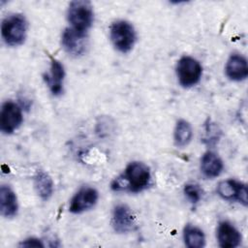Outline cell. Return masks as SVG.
I'll return each instance as SVG.
<instances>
[{"mask_svg": "<svg viewBox=\"0 0 248 248\" xmlns=\"http://www.w3.org/2000/svg\"><path fill=\"white\" fill-rule=\"evenodd\" d=\"M110 41L119 52H129L137 41V33L134 26L127 20L119 19L111 23L109 27Z\"/></svg>", "mask_w": 248, "mask_h": 248, "instance_id": "277c9868", "label": "cell"}, {"mask_svg": "<svg viewBox=\"0 0 248 248\" xmlns=\"http://www.w3.org/2000/svg\"><path fill=\"white\" fill-rule=\"evenodd\" d=\"M218 195L225 201L237 202L244 206L248 202L247 187L244 183L234 179H226L219 182L217 186Z\"/></svg>", "mask_w": 248, "mask_h": 248, "instance_id": "52a82bcc", "label": "cell"}, {"mask_svg": "<svg viewBox=\"0 0 248 248\" xmlns=\"http://www.w3.org/2000/svg\"><path fill=\"white\" fill-rule=\"evenodd\" d=\"M18 210V203L16 193L8 185L0 187V211L1 215L11 218L16 215Z\"/></svg>", "mask_w": 248, "mask_h": 248, "instance_id": "5bb4252c", "label": "cell"}, {"mask_svg": "<svg viewBox=\"0 0 248 248\" xmlns=\"http://www.w3.org/2000/svg\"><path fill=\"white\" fill-rule=\"evenodd\" d=\"M219 246L222 248L237 247L242 239L239 231L229 221H221L216 232Z\"/></svg>", "mask_w": 248, "mask_h": 248, "instance_id": "8fae6325", "label": "cell"}, {"mask_svg": "<svg viewBox=\"0 0 248 248\" xmlns=\"http://www.w3.org/2000/svg\"><path fill=\"white\" fill-rule=\"evenodd\" d=\"M65 78L64 66L60 61L51 58L49 72L45 75L44 78L47 84L50 92L54 96H59L63 92V82Z\"/></svg>", "mask_w": 248, "mask_h": 248, "instance_id": "4fadbf2b", "label": "cell"}, {"mask_svg": "<svg viewBox=\"0 0 248 248\" xmlns=\"http://www.w3.org/2000/svg\"><path fill=\"white\" fill-rule=\"evenodd\" d=\"M34 188L43 201H47L53 194V181L45 170H38L34 175Z\"/></svg>", "mask_w": 248, "mask_h": 248, "instance_id": "2e32d148", "label": "cell"}, {"mask_svg": "<svg viewBox=\"0 0 248 248\" xmlns=\"http://www.w3.org/2000/svg\"><path fill=\"white\" fill-rule=\"evenodd\" d=\"M183 192L192 203L199 202L203 195V190L197 183H187L183 188Z\"/></svg>", "mask_w": 248, "mask_h": 248, "instance_id": "d6986e66", "label": "cell"}, {"mask_svg": "<svg viewBox=\"0 0 248 248\" xmlns=\"http://www.w3.org/2000/svg\"><path fill=\"white\" fill-rule=\"evenodd\" d=\"M175 72L179 84L182 87L189 88L200 81L202 75V67L194 57L185 55L177 61Z\"/></svg>", "mask_w": 248, "mask_h": 248, "instance_id": "5b68a950", "label": "cell"}, {"mask_svg": "<svg viewBox=\"0 0 248 248\" xmlns=\"http://www.w3.org/2000/svg\"><path fill=\"white\" fill-rule=\"evenodd\" d=\"M23 120L20 107L13 101L5 102L0 111V129L4 134H13L19 128Z\"/></svg>", "mask_w": 248, "mask_h": 248, "instance_id": "8992f818", "label": "cell"}, {"mask_svg": "<svg viewBox=\"0 0 248 248\" xmlns=\"http://www.w3.org/2000/svg\"><path fill=\"white\" fill-rule=\"evenodd\" d=\"M226 76L232 81H242L248 76V65L246 58L239 54L233 53L227 60L225 66Z\"/></svg>", "mask_w": 248, "mask_h": 248, "instance_id": "7c38bea8", "label": "cell"}, {"mask_svg": "<svg viewBox=\"0 0 248 248\" xmlns=\"http://www.w3.org/2000/svg\"><path fill=\"white\" fill-rule=\"evenodd\" d=\"M204 133L205 136L203 138V140L205 143L211 145V144H215L218 140L220 139V135H221V131L219 129V127L215 124L210 122V120H208L207 123H205V128H204Z\"/></svg>", "mask_w": 248, "mask_h": 248, "instance_id": "ffe728a7", "label": "cell"}, {"mask_svg": "<svg viewBox=\"0 0 248 248\" xmlns=\"http://www.w3.org/2000/svg\"><path fill=\"white\" fill-rule=\"evenodd\" d=\"M192 137L193 130L191 124L184 119H179L176 122L173 131L174 144L177 147H185L191 142Z\"/></svg>", "mask_w": 248, "mask_h": 248, "instance_id": "e0dca14e", "label": "cell"}, {"mask_svg": "<svg viewBox=\"0 0 248 248\" xmlns=\"http://www.w3.org/2000/svg\"><path fill=\"white\" fill-rule=\"evenodd\" d=\"M99 199L98 191L89 186L81 187L72 198L69 205V211L74 214H79L94 207Z\"/></svg>", "mask_w": 248, "mask_h": 248, "instance_id": "ba28073f", "label": "cell"}, {"mask_svg": "<svg viewBox=\"0 0 248 248\" xmlns=\"http://www.w3.org/2000/svg\"><path fill=\"white\" fill-rule=\"evenodd\" d=\"M67 19L72 29L86 34L94 20L92 5L88 1L71 2L67 10Z\"/></svg>", "mask_w": 248, "mask_h": 248, "instance_id": "3957f363", "label": "cell"}, {"mask_svg": "<svg viewBox=\"0 0 248 248\" xmlns=\"http://www.w3.org/2000/svg\"><path fill=\"white\" fill-rule=\"evenodd\" d=\"M21 247H44V243L42 242L41 239L36 238V237H29L21 241L19 244Z\"/></svg>", "mask_w": 248, "mask_h": 248, "instance_id": "44dd1931", "label": "cell"}, {"mask_svg": "<svg viewBox=\"0 0 248 248\" xmlns=\"http://www.w3.org/2000/svg\"><path fill=\"white\" fill-rule=\"evenodd\" d=\"M61 44L68 54L74 57H78L86 51L87 36L86 34L78 32L71 27H68L62 33Z\"/></svg>", "mask_w": 248, "mask_h": 248, "instance_id": "9c48e42d", "label": "cell"}, {"mask_svg": "<svg viewBox=\"0 0 248 248\" xmlns=\"http://www.w3.org/2000/svg\"><path fill=\"white\" fill-rule=\"evenodd\" d=\"M27 28L28 23L25 16L20 14H14L3 19L1 36L8 46H20L26 39Z\"/></svg>", "mask_w": 248, "mask_h": 248, "instance_id": "7a4b0ae2", "label": "cell"}, {"mask_svg": "<svg viewBox=\"0 0 248 248\" xmlns=\"http://www.w3.org/2000/svg\"><path fill=\"white\" fill-rule=\"evenodd\" d=\"M184 243L189 248H202L205 246V235L196 226L186 225L183 230Z\"/></svg>", "mask_w": 248, "mask_h": 248, "instance_id": "ac0fdd59", "label": "cell"}, {"mask_svg": "<svg viewBox=\"0 0 248 248\" xmlns=\"http://www.w3.org/2000/svg\"><path fill=\"white\" fill-rule=\"evenodd\" d=\"M224 169L223 161L213 151L205 152L201 159V171L206 178L219 176Z\"/></svg>", "mask_w": 248, "mask_h": 248, "instance_id": "9a60e30c", "label": "cell"}, {"mask_svg": "<svg viewBox=\"0 0 248 248\" xmlns=\"http://www.w3.org/2000/svg\"><path fill=\"white\" fill-rule=\"evenodd\" d=\"M151 182L149 168L141 162H131L127 165L124 172L111 182L114 191H126L140 193L145 190Z\"/></svg>", "mask_w": 248, "mask_h": 248, "instance_id": "6da1fadb", "label": "cell"}, {"mask_svg": "<svg viewBox=\"0 0 248 248\" xmlns=\"http://www.w3.org/2000/svg\"><path fill=\"white\" fill-rule=\"evenodd\" d=\"M111 226L118 233H126L135 230L137 223L133 211L127 204H117L114 206L111 217Z\"/></svg>", "mask_w": 248, "mask_h": 248, "instance_id": "30bf717a", "label": "cell"}]
</instances>
